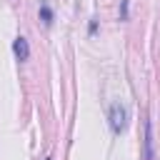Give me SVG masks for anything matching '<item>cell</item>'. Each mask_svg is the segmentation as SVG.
<instances>
[{"mask_svg": "<svg viewBox=\"0 0 160 160\" xmlns=\"http://www.w3.org/2000/svg\"><path fill=\"white\" fill-rule=\"evenodd\" d=\"M12 52H15L18 60H28V58H30V48H28V40H25L22 35H18V38L12 40Z\"/></svg>", "mask_w": 160, "mask_h": 160, "instance_id": "2", "label": "cell"}, {"mask_svg": "<svg viewBox=\"0 0 160 160\" xmlns=\"http://www.w3.org/2000/svg\"><path fill=\"white\" fill-rule=\"evenodd\" d=\"M40 18H42L45 25H50V22H52V10H50L48 5H42V8H40Z\"/></svg>", "mask_w": 160, "mask_h": 160, "instance_id": "4", "label": "cell"}, {"mask_svg": "<svg viewBox=\"0 0 160 160\" xmlns=\"http://www.w3.org/2000/svg\"><path fill=\"white\" fill-rule=\"evenodd\" d=\"M125 125H128V110L120 102H115L110 108V128H112V132H120Z\"/></svg>", "mask_w": 160, "mask_h": 160, "instance_id": "1", "label": "cell"}, {"mask_svg": "<svg viewBox=\"0 0 160 160\" xmlns=\"http://www.w3.org/2000/svg\"><path fill=\"white\" fill-rule=\"evenodd\" d=\"M145 158L148 160H155V152H152V128H150V122L145 125Z\"/></svg>", "mask_w": 160, "mask_h": 160, "instance_id": "3", "label": "cell"}]
</instances>
